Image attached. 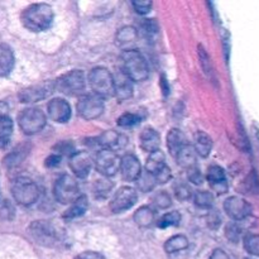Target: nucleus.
I'll use <instances>...</instances> for the list:
<instances>
[{
  "label": "nucleus",
  "instance_id": "nucleus-1",
  "mask_svg": "<svg viewBox=\"0 0 259 259\" xmlns=\"http://www.w3.org/2000/svg\"><path fill=\"white\" fill-rule=\"evenodd\" d=\"M20 20L24 28L30 32H43L48 29L53 22L52 7L45 3L29 5L20 14Z\"/></svg>",
  "mask_w": 259,
  "mask_h": 259
},
{
  "label": "nucleus",
  "instance_id": "nucleus-2",
  "mask_svg": "<svg viewBox=\"0 0 259 259\" xmlns=\"http://www.w3.org/2000/svg\"><path fill=\"white\" fill-rule=\"evenodd\" d=\"M123 72L132 80V82H142L149 76V67L146 58L139 51L125 50L121 53Z\"/></svg>",
  "mask_w": 259,
  "mask_h": 259
},
{
  "label": "nucleus",
  "instance_id": "nucleus-3",
  "mask_svg": "<svg viewBox=\"0 0 259 259\" xmlns=\"http://www.w3.org/2000/svg\"><path fill=\"white\" fill-rule=\"evenodd\" d=\"M28 233L37 244L43 247H57L61 242V233L52 223L46 220L33 222L28 228Z\"/></svg>",
  "mask_w": 259,
  "mask_h": 259
},
{
  "label": "nucleus",
  "instance_id": "nucleus-4",
  "mask_svg": "<svg viewBox=\"0 0 259 259\" xmlns=\"http://www.w3.org/2000/svg\"><path fill=\"white\" fill-rule=\"evenodd\" d=\"M12 195L18 205L30 206L39 199V189L33 180L19 177L12 185Z\"/></svg>",
  "mask_w": 259,
  "mask_h": 259
},
{
  "label": "nucleus",
  "instance_id": "nucleus-5",
  "mask_svg": "<svg viewBox=\"0 0 259 259\" xmlns=\"http://www.w3.org/2000/svg\"><path fill=\"white\" fill-rule=\"evenodd\" d=\"M55 199L62 205H71L81 196L80 186L75 177L70 175H62L58 177L53 186Z\"/></svg>",
  "mask_w": 259,
  "mask_h": 259
},
{
  "label": "nucleus",
  "instance_id": "nucleus-6",
  "mask_svg": "<svg viewBox=\"0 0 259 259\" xmlns=\"http://www.w3.org/2000/svg\"><path fill=\"white\" fill-rule=\"evenodd\" d=\"M89 85L93 94L100 98H110L114 95V81L113 75L105 67H95L89 73Z\"/></svg>",
  "mask_w": 259,
  "mask_h": 259
},
{
  "label": "nucleus",
  "instance_id": "nucleus-7",
  "mask_svg": "<svg viewBox=\"0 0 259 259\" xmlns=\"http://www.w3.org/2000/svg\"><path fill=\"white\" fill-rule=\"evenodd\" d=\"M47 124V116L40 109L27 108L18 115V125L27 136H33L42 131Z\"/></svg>",
  "mask_w": 259,
  "mask_h": 259
},
{
  "label": "nucleus",
  "instance_id": "nucleus-8",
  "mask_svg": "<svg viewBox=\"0 0 259 259\" xmlns=\"http://www.w3.org/2000/svg\"><path fill=\"white\" fill-rule=\"evenodd\" d=\"M85 73L81 70H72L65 75L60 76L55 81V88L65 95H78L85 90Z\"/></svg>",
  "mask_w": 259,
  "mask_h": 259
},
{
  "label": "nucleus",
  "instance_id": "nucleus-9",
  "mask_svg": "<svg viewBox=\"0 0 259 259\" xmlns=\"http://www.w3.org/2000/svg\"><path fill=\"white\" fill-rule=\"evenodd\" d=\"M78 115L85 120H94L104 111V99L95 94H86L78 99L76 105Z\"/></svg>",
  "mask_w": 259,
  "mask_h": 259
},
{
  "label": "nucleus",
  "instance_id": "nucleus-10",
  "mask_svg": "<svg viewBox=\"0 0 259 259\" xmlns=\"http://www.w3.org/2000/svg\"><path fill=\"white\" fill-rule=\"evenodd\" d=\"M55 90V81H43L38 85H33L20 90L18 98H19L20 103L33 104L48 98Z\"/></svg>",
  "mask_w": 259,
  "mask_h": 259
},
{
  "label": "nucleus",
  "instance_id": "nucleus-11",
  "mask_svg": "<svg viewBox=\"0 0 259 259\" xmlns=\"http://www.w3.org/2000/svg\"><path fill=\"white\" fill-rule=\"evenodd\" d=\"M137 200H138L137 190L131 186H123L114 194L110 201V210L114 214H120L133 207Z\"/></svg>",
  "mask_w": 259,
  "mask_h": 259
},
{
  "label": "nucleus",
  "instance_id": "nucleus-12",
  "mask_svg": "<svg viewBox=\"0 0 259 259\" xmlns=\"http://www.w3.org/2000/svg\"><path fill=\"white\" fill-rule=\"evenodd\" d=\"M95 167L104 177H113L120 167V158L116 152L110 149H101L95 158Z\"/></svg>",
  "mask_w": 259,
  "mask_h": 259
},
{
  "label": "nucleus",
  "instance_id": "nucleus-13",
  "mask_svg": "<svg viewBox=\"0 0 259 259\" xmlns=\"http://www.w3.org/2000/svg\"><path fill=\"white\" fill-rule=\"evenodd\" d=\"M224 210L229 218L235 222H242L247 219L252 212V206L248 201L239 196L228 197L224 202Z\"/></svg>",
  "mask_w": 259,
  "mask_h": 259
},
{
  "label": "nucleus",
  "instance_id": "nucleus-14",
  "mask_svg": "<svg viewBox=\"0 0 259 259\" xmlns=\"http://www.w3.org/2000/svg\"><path fill=\"white\" fill-rule=\"evenodd\" d=\"M68 164H70L71 171L77 179H86L93 168V159L86 152H75L70 156Z\"/></svg>",
  "mask_w": 259,
  "mask_h": 259
},
{
  "label": "nucleus",
  "instance_id": "nucleus-15",
  "mask_svg": "<svg viewBox=\"0 0 259 259\" xmlns=\"http://www.w3.org/2000/svg\"><path fill=\"white\" fill-rule=\"evenodd\" d=\"M48 118L55 123H67L71 118V106L65 99L56 98L47 105Z\"/></svg>",
  "mask_w": 259,
  "mask_h": 259
},
{
  "label": "nucleus",
  "instance_id": "nucleus-16",
  "mask_svg": "<svg viewBox=\"0 0 259 259\" xmlns=\"http://www.w3.org/2000/svg\"><path fill=\"white\" fill-rule=\"evenodd\" d=\"M120 174L123 180L128 182H136L142 175V166L139 159L134 154H125L120 158Z\"/></svg>",
  "mask_w": 259,
  "mask_h": 259
},
{
  "label": "nucleus",
  "instance_id": "nucleus-17",
  "mask_svg": "<svg viewBox=\"0 0 259 259\" xmlns=\"http://www.w3.org/2000/svg\"><path fill=\"white\" fill-rule=\"evenodd\" d=\"M113 81L114 95L119 101H125L133 96V82L123 71H118L113 75Z\"/></svg>",
  "mask_w": 259,
  "mask_h": 259
},
{
  "label": "nucleus",
  "instance_id": "nucleus-18",
  "mask_svg": "<svg viewBox=\"0 0 259 259\" xmlns=\"http://www.w3.org/2000/svg\"><path fill=\"white\" fill-rule=\"evenodd\" d=\"M207 181H209L212 190L217 191L219 195L225 194L228 191L227 175H225V171L220 166L214 164V166H210L207 168Z\"/></svg>",
  "mask_w": 259,
  "mask_h": 259
},
{
  "label": "nucleus",
  "instance_id": "nucleus-19",
  "mask_svg": "<svg viewBox=\"0 0 259 259\" xmlns=\"http://www.w3.org/2000/svg\"><path fill=\"white\" fill-rule=\"evenodd\" d=\"M98 144L104 147V149L116 152L118 149L124 148V146L126 144V138L118 132L106 131L98 138Z\"/></svg>",
  "mask_w": 259,
  "mask_h": 259
},
{
  "label": "nucleus",
  "instance_id": "nucleus-20",
  "mask_svg": "<svg viewBox=\"0 0 259 259\" xmlns=\"http://www.w3.org/2000/svg\"><path fill=\"white\" fill-rule=\"evenodd\" d=\"M139 144L141 148L147 153H153V152L158 151L159 146H161V137H159L158 132L153 128H144L142 131L141 136H139Z\"/></svg>",
  "mask_w": 259,
  "mask_h": 259
},
{
  "label": "nucleus",
  "instance_id": "nucleus-21",
  "mask_svg": "<svg viewBox=\"0 0 259 259\" xmlns=\"http://www.w3.org/2000/svg\"><path fill=\"white\" fill-rule=\"evenodd\" d=\"M30 146L28 143H22L18 147H15L10 153L7 154V157L4 158L3 163L8 168H13V167H17L18 164L22 163L25 159V157L29 154Z\"/></svg>",
  "mask_w": 259,
  "mask_h": 259
},
{
  "label": "nucleus",
  "instance_id": "nucleus-22",
  "mask_svg": "<svg viewBox=\"0 0 259 259\" xmlns=\"http://www.w3.org/2000/svg\"><path fill=\"white\" fill-rule=\"evenodd\" d=\"M187 144L186 136L184 134V132L180 131V129L174 128L168 132L167 134V147H168L169 153L174 157H176L179 154V152L184 148Z\"/></svg>",
  "mask_w": 259,
  "mask_h": 259
},
{
  "label": "nucleus",
  "instance_id": "nucleus-23",
  "mask_svg": "<svg viewBox=\"0 0 259 259\" xmlns=\"http://www.w3.org/2000/svg\"><path fill=\"white\" fill-rule=\"evenodd\" d=\"M14 67V52L5 43H0V77L9 75Z\"/></svg>",
  "mask_w": 259,
  "mask_h": 259
},
{
  "label": "nucleus",
  "instance_id": "nucleus-24",
  "mask_svg": "<svg viewBox=\"0 0 259 259\" xmlns=\"http://www.w3.org/2000/svg\"><path fill=\"white\" fill-rule=\"evenodd\" d=\"M166 166V156H164V153L161 149H158V151L149 154L148 159L146 162V172H148L152 176H156Z\"/></svg>",
  "mask_w": 259,
  "mask_h": 259
},
{
  "label": "nucleus",
  "instance_id": "nucleus-25",
  "mask_svg": "<svg viewBox=\"0 0 259 259\" xmlns=\"http://www.w3.org/2000/svg\"><path fill=\"white\" fill-rule=\"evenodd\" d=\"M89 209V201H88V197L85 195H81L76 201H73L72 204L70 205L67 210L63 212L62 218L66 220H72L76 219V218H80L88 211Z\"/></svg>",
  "mask_w": 259,
  "mask_h": 259
},
{
  "label": "nucleus",
  "instance_id": "nucleus-26",
  "mask_svg": "<svg viewBox=\"0 0 259 259\" xmlns=\"http://www.w3.org/2000/svg\"><path fill=\"white\" fill-rule=\"evenodd\" d=\"M192 147H194L197 156L202 157V158H206L210 154V152H211L212 141L209 134L200 131L195 134V144Z\"/></svg>",
  "mask_w": 259,
  "mask_h": 259
},
{
  "label": "nucleus",
  "instance_id": "nucleus-27",
  "mask_svg": "<svg viewBox=\"0 0 259 259\" xmlns=\"http://www.w3.org/2000/svg\"><path fill=\"white\" fill-rule=\"evenodd\" d=\"M196 152H195L194 147L190 146L189 143L179 152L175 158H176L179 166H181L182 168H192V167L196 166Z\"/></svg>",
  "mask_w": 259,
  "mask_h": 259
},
{
  "label": "nucleus",
  "instance_id": "nucleus-28",
  "mask_svg": "<svg viewBox=\"0 0 259 259\" xmlns=\"http://www.w3.org/2000/svg\"><path fill=\"white\" fill-rule=\"evenodd\" d=\"M134 223H136L138 227L141 228H148L156 220V214H154V210L149 206H142L134 212Z\"/></svg>",
  "mask_w": 259,
  "mask_h": 259
},
{
  "label": "nucleus",
  "instance_id": "nucleus-29",
  "mask_svg": "<svg viewBox=\"0 0 259 259\" xmlns=\"http://www.w3.org/2000/svg\"><path fill=\"white\" fill-rule=\"evenodd\" d=\"M139 32L148 42H153L159 34V25L156 19H144L139 25Z\"/></svg>",
  "mask_w": 259,
  "mask_h": 259
},
{
  "label": "nucleus",
  "instance_id": "nucleus-30",
  "mask_svg": "<svg viewBox=\"0 0 259 259\" xmlns=\"http://www.w3.org/2000/svg\"><path fill=\"white\" fill-rule=\"evenodd\" d=\"M187 248H189V239L185 235H174L164 243V250L169 254L182 252Z\"/></svg>",
  "mask_w": 259,
  "mask_h": 259
},
{
  "label": "nucleus",
  "instance_id": "nucleus-31",
  "mask_svg": "<svg viewBox=\"0 0 259 259\" xmlns=\"http://www.w3.org/2000/svg\"><path fill=\"white\" fill-rule=\"evenodd\" d=\"M13 134V121L9 116L0 119V149H4L9 144Z\"/></svg>",
  "mask_w": 259,
  "mask_h": 259
},
{
  "label": "nucleus",
  "instance_id": "nucleus-32",
  "mask_svg": "<svg viewBox=\"0 0 259 259\" xmlns=\"http://www.w3.org/2000/svg\"><path fill=\"white\" fill-rule=\"evenodd\" d=\"M138 37V32L134 27H123L121 29L118 30L116 34V40L120 46L129 45V43L134 42Z\"/></svg>",
  "mask_w": 259,
  "mask_h": 259
},
{
  "label": "nucleus",
  "instance_id": "nucleus-33",
  "mask_svg": "<svg viewBox=\"0 0 259 259\" xmlns=\"http://www.w3.org/2000/svg\"><path fill=\"white\" fill-rule=\"evenodd\" d=\"M113 189V184L109 180H98L93 186V194L96 199H105Z\"/></svg>",
  "mask_w": 259,
  "mask_h": 259
},
{
  "label": "nucleus",
  "instance_id": "nucleus-34",
  "mask_svg": "<svg viewBox=\"0 0 259 259\" xmlns=\"http://www.w3.org/2000/svg\"><path fill=\"white\" fill-rule=\"evenodd\" d=\"M180 222H181V214L179 211H171L162 215L158 222H157V225L161 229H166V228L169 227H177Z\"/></svg>",
  "mask_w": 259,
  "mask_h": 259
},
{
  "label": "nucleus",
  "instance_id": "nucleus-35",
  "mask_svg": "<svg viewBox=\"0 0 259 259\" xmlns=\"http://www.w3.org/2000/svg\"><path fill=\"white\" fill-rule=\"evenodd\" d=\"M144 115H142L141 113H124L121 114L118 118V125L123 126V128H128V126H134L138 123H141L143 120Z\"/></svg>",
  "mask_w": 259,
  "mask_h": 259
},
{
  "label": "nucleus",
  "instance_id": "nucleus-36",
  "mask_svg": "<svg viewBox=\"0 0 259 259\" xmlns=\"http://www.w3.org/2000/svg\"><path fill=\"white\" fill-rule=\"evenodd\" d=\"M194 202L200 209H210L214 204V196L209 191H197L194 196Z\"/></svg>",
  "mask_w": 259,
  "mask_h": 259
},
{
  "label": "nucleus",
  "instance_id": "nucleus-37",
  "mask_svg": "<svg viewBox=\"0 0 259 259\" xmlns=\"http://www.w3.org/2000/svg\"><path fill=\"white\" fill-rule=\"evenodd\" d=\"M136 182H137V186H138V189L141 190L142 192H149L151 190H153L154 185L157 184L154 176L149 175L148 172H144V174L142 172L141 177H139Z\"/></svg>",
  "mask_w": 259,
  "mask_h": 259
},
{
  "label": "nucleus",
  "instance_id": "nucleus-38",
  "mask_svg": "<svg viewBox=\"0 0 259 259\" xmlns=\"http://www.w3.org/2000/svg\"><path fill=\"white\" fill-rule=\"evenodd\" d=\"M244 249L249 254L259 257V235L258 234H248L244 238Z\"/></svg>",
  "mask_w": 259,
  "mask_h": 259
},
{
  "label": "nucleus",
  "instance_id": "nucleus-39",
  "mask_svg": "<svg viewBox=\"0 0 259 259\" xmlns=\"http://www.w3.org/2000/svg\"><path fill=\"white\" fill-rule=\"evenodd\" d=\"M174 192L175 196H176L180 201H187V200L191 199L192 196L191 187L187 184H185V182H177L174 186Z\"/></svg>",
  "mask_w": 259,
  "mask_h": 259
},
{
  "label": "nucleus",
  "instance_id": "nucleus-40",
  "mask_svg": "<svg viewBox=\"0 0 259 259\" xmlns=\"http://www.w3.org/2000/svg\"><path fill=\"white\" fill-rule=\"evenodd\" d=\"M152 202L153 205H156L158 209H167V207L171 206V196L167 194L166 191H159L157 194H154L152 196Z\"/></svg>",
  "mask_w": 259,
  "mask_h": 259
},
{
  "label": "nucleus",
  "instance_id": "nucleus-41",
  "mask_svg": "<svg viewBox=\"0 0 259 259\" xmlns=\"http://www.w3.org/2000/svg\"><path fill=\"white\" fill-rule=\"evenodd\" d=\"M15 215V209L9 200H4L0 202V218L3 220H12Z\"/></svg>",
  "mask_w": 259,
  "mask_h": 259
},
{
  "label": "nucleus",
  "instance_id": "nucleus-42",
  "mask_svg": "<svg viewBox=\"0 0 259 259\" xmlns=\"http://www.w3.org/2000/svg\"><path fill=\"white\" fill-rule=\"evenodd\" d=\"M225 234H227V238L229 240H232V242L237 243L238 240H239L240 238V234H242V229L239 228V225L237 224H229L227 227V229H225Z\"/></svg>",
  "mask_w": 259,
  "mask_h": 259
},
{
  "label": "nucleus",
  "instance_id": "nucleus-43",
  "mask_svg": "<svg viewBox=\"0 0 259 259\" xmlns=\"http://www.w3.org/2000/svg\"><path fill=\"white\" fill-rule=\"evenodd\" d=\"M187 177H189V180L192 182V184H195V185L202 184V174L197 166L187 169Z\"/></svg>",
  "mask_w": 259,
  "mask_h": 259
},
{
  "label": "nucleus",
  "instance_id": "nucleus-44",
  "mask_svg": "<svg viewBox=\"0 0 259 259\" xmlns=\"http://www.w3.org/2000/svg\"><path fill=\"white\" fill-rule=\"evenodd\" d=\"M133 8L136 9L137 13L139 14H147V13L151 12L152 9V3L151 2H142V0H136V2L132 3Z\"/></svg>",
  "mask_w": 259,
  "mask_h": 259
},
{
  "label": "nucleus",
  "instance_id": "nucleus-45",
  "mask_svg": "<svg viewBox=\"0 0 259 259\" xmlns=\"http://www.w3.org/2000/svg\"><path fill=\"white\" fill-rule=\"evenodd\" d=\"M56 149H57L56 153L60 154V156H62V154H70L71 156V154L75 153L72 143H70V142H61V143H58L56 146Z\"/></svg>",
  "mask_w": 259,
  "mask_h": 259
},
{
  "label": "nucleus",
  "instance_id": "nucleus-46",
  "mask_svg": "<svg viewBox=\"0 0 259 259\" xmlns=\"http://www.w3.org/2000/svg\"><path fill=\"white\" fill-rule=\"evenodd\" d=\"M171 168L166 166L159 174H157L156 176H154V179H156L157 184H166V182H168L169 180H171Z\"/></svg>",
  "mask_w": 259,
  "mask_h": 259
},
{
  "label": "nucleus",
  "instance_id": "nucleus-47",
  "mask_svg": "<svg viewBox=\"0 0 259 259\" xmlns=\"http://www.w3.org/2000/svg\"><path fill=\"white\" fill-rule=\"evenodd\" d=\"M61 159H62V156H60V154H57V153L50 154V156L47 157V159H46V166L50 167V168L60 166Z\"/></svg>",
  "mask_w": 259,
  "mask_h": 259
},
{
  "label": "nucleus",
  "instance_id": "nucleus-48",
  "mask_svg": "<svg viewBox=\"0 0 259 259\" xmlns=\"http://www.w3.org/2000/svg\"><path fill=\"white\" fill-rule=\"evenodd\" d=\"M75 259H105V257L98 252H83L78 254Z\"/></svg>",
  "mask_w": 259,
  "mask_h": 259
},
{
  "label": "nucleus",
  "instance_id": "nucleus-49",
  "mask_svg": "<svg viewBox=\"0 0 259 259\" xmlns=\"http://www.w3.org/2000/svg\"><path fill=\"white\" fill-rule=\"evenodd\" d=\"M209 259H230V258L223 249H215L214 252L211 253V255H210Z\"/></svg>",
  "mask_w": 259,
  "mask_h": 259
},
{
  "label": "nucleus",
  "instance_id": "nucleus-50",
  "mask_svg": "<svg viewBox=\"0 0 259 259\" xmlns=\"http://www.w3.org/2000/svg\"><path fill=\"white\" fill-rule=\"evenodd\" d=\"M9 113V105L5 101H0V119L7 118Z\"/></svg>",
  "mask_w": 259,
  "mask_h": 259
}]
</instances>
